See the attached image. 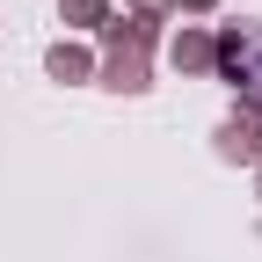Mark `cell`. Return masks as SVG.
<instances>
[{
	"mask_svg": "<svg viewBox=\"0 0 262 262\" xmlns=\"http://www.w3.org/2000/svg\"><path fill=\"white\" fill-rule=\"evenodd\" d=\"M95 80H102V88H117V95H146V88H153V51L110 44V58H95Z\"/></svg>",
	"mask_w": 262,
	"mask_h": 262,
	"instance_id": "6da1fadb",
	"label": "cell"
},
{
	"mask_svg": "<svg viewBox=\"0 0 262 262\" xmlns=\"http://www.w3.org/2000/svg\"><path fill=\"white\" fill-rule=\"evenodd\" d=\"M168 66L182 80H204L211 73V29H196V22H182L175 37H168Z\"/></svg>",
	"mask_w": 262,
	"mask_h": 262,
	"instance_id": "7a4b0ae2",
	"label": "cell"
},
{
	"mask_svg": "<svg viewBox=\"0 0 262 262\" xmlns=\"http://www.w3.org/2000/svg\"><path fill=\"white\" fill-rule=\"evenodd\" d=\"M219 160H241V168H255L262 160V124H248L241 110L219 124Z\"/></svg>",
	"mask_w": 262,
	"mask_h": 262,
	"instance_id": "3957f363",
	"label": "cell"
},
{
	"mask_svg": "<svg viewBox=\"0 0 262 262\" xmlns=\"http://www.w3.org/2000/svg\"><path fill=\"white\" fill-rule=\"evenodd\" d=\"M44 73H51V80H66V88H73V80H95V51H88V44H66V37H58V44L44 51Z\"/></svg>",
	"mask_w": 262,
	"mask_h": 262,
	"instance_id": "277c9868",
	"label": "cell"
},
{
	"mask_svg": "<svg viewBox=\"0 0 262 262\" xmlns=\"http://www.w3.org/2000/svg\"><path fill=\"white\" fill-rule=\"evenodd\" d=\"M117 8H110V0H66V29H102Z\"/></svg>",
	"mask_w": 262,
	"mask_h": 262,
	"instance_id": "5b68a950",
	"label": "cell"
},
{
	"mask_svg": "<svg viewBox=\"0 0 262 262\" xmlns=\"http://www.w3.org/2000/svg\"><path fill=\"white\" fill-rule=\"evenodd\" d=\"M241 88H255V95H262V29H255V51H248V73H241Z\"/></svg>",
	"mask_w": 262,
	"mask_h": 262,
	"instance_id": "8992f818",
	"label": "cell"
},
{
	"mask_svg": "<svg viewBox=\"0 0 262 262\" xmlns=\"http://www.w3.org/2000/svg\"><path fill=\"white\" fill-rule=\"evenodd\" d=\"M175 15H219V0H168Z\"/></svg>",
	"mask_w": 262,
	"mask_h": 262,
	"instance_id": "52a82bcc",
	"label": "cell"
},
{
	"mask_svg": "<svg viewBox=\"0 0 262 262\" xmlns=\"http://www.w3.org/2000/svg\"><path fill=\"white\" fill-rule=\"evenodd\" d=\"M131 8H168V0H131Z\"/></svg>",
	"mask_w": 262,
	"mask_h": 262,
	"instance_id": "ba28073f",
	"label": "cell"
},
{
	"mask_svg": "<svg viewBox=\"0 0 262 262\" xmlns=\"http://www.w3.org/2000/svg\"><path fill=\"white\" fill-rule=\"evenodd\" d=\"M255 196H262V160H255Z\"/></svg>",
	"mask_w": 262,
	"mask_h": 262,
	"instance_id": "9c48e42d",
	"label": "cell"
}]
</instances>
